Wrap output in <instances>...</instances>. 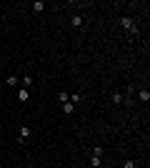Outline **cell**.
Listing matches in <instances>:
<instances>
[{"instance_id":"cell-7","label":"cell","mask_w":150,"mask_h":168,"mask_svg":"<svg viewBox=\"0 0 150 168\" xmlns=\"http://www.w3.org/2000/svg\"><path fill=\"white\" fill-rule=\"evenodd\" d=\"M90 166H93V168H98V166H100V158H98V156H93V160H90Z\"/></svg>"},{"instance_id":"cell-1","label":"cell","mask_w":150,"mask_h":168,"mask_svg":"<svg viewBox=\"0 0 150 168\" xmlns=\"http://www.w3.org/2000/svg\"><path fill=\"white\" fill-rule=\"evenodd\" d=\"M120 25H123V28H128L130 33H135V30H138V28H133V20H130V18H123V20H120Z\"/></svg>"},{"instance_id":"cell-8","label":"cell","mask_w":150,"mask_h":168,"mask_svg":"<svg viewBox=\"0 0 150 168\" xmlns=\"http://www.w3.org/2000/svg\"><path fill=\"white\" fill-rule=\"evenodd\" d=\"M125 168H135V163L133 160H125Z\"/></svg>"},{"instance_id":"cell-3","label":"cell","mask_w":150,"mask_h":168,"mask_svg":"<svg viewBox=\"0 0 150 168\" xmlns=\"http://www.w3.org/2000/svg\"><path fill=\"white\" fill-rule=\"evenodd\" d=\"M140 100H143V103L150 100V93H148V90H140Z\"/></svg>"},{"instance_id":"cell-6","label":"cell","mask_w":150,"mask_h":168,"mask_svg":"<svg viewBox=\"0 0 150 168\" xmlns=\"http://www.w3.org/2000/svg\"><path fill=\"white\" fill-rule=\"evenodd\" d=\"M28 98H30V93H28V90L23 88V90H20V100H28Z\"/></svg>"},{"instance_id":"cell-2","label":"cell","mask_w":150,"mask_h":168,"mask_svg":"<svg viewBox=\"0 0 150 168\" xmlns=\"http://www.w3.org/2000/svg\"><path fill=\"white\" fill-rule=\"evenodd\" d=\"M28 136H30V128H20V141H25Z\"/></svg>"},{"instance_id":"cell-4","label":"cell","mask_w":150,"mask_h":168,"mask_svg":"<svg viewBox=\"0 0 150 168\" xmlns=\"http://www.w3.org/2000/svg\"><path fill=\"white\" fill-rule=\"evenodd\" d=\"M73 25H75V28L83 25V18H80V15H73Z\"/></svg>"},{"instance_id":"cell-5","label":"cell","mask_w":150,"mask_h":168,"mask_svg":"<svg viewBox=\"0 0 150 168\" xmlns=\"http://www.w3.org/2000/svg\"><path fill=\"white\" fill-rule=\"evenodd\" d=\"M63 106H65V108H63L65 113H73V110H75V108H73V103H63Z\"/></svg>"}]
</instances>
